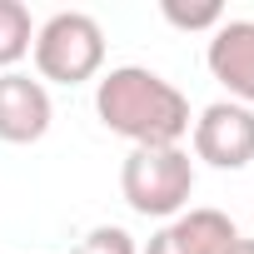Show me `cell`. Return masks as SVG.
Wrapping results in <instances>:
<instances>
[{
  "label": "cell",
  "instance_id": "8",
  "mask_svg": "<svg viewBox=\"0 0 254 254\" xmlns=\"http://www.w3.org/2000/svg\"><path fill=\"white\" fill-rule=\"evenodd\" d=\"M35 45V25H30V10L20 0H0V70H10L15 60H25Z\"/></svg>",
  "mask_w": 254,
  "mask_h": 254
},
{
  "label": "cell",
  "instance_id": "5",
  "mask_svg": "<svg viewBox=\"0 0 254 254\" xmlns=\"http://www.w3.org/2000/svg\"><path fill=\"white\" fill-rule=\"evenodd\" d=\"M234 239H239V229L224 209H185L155 229L145 254H229Z\"/></svg>",
  "mask_w": 254,
  "mask_h": 254
},
{
  "label": "cell",
  "instance_id": "6",
  "mask_svg": "<svg viewBox=\"0 0 254 254\" xmlns=\"http://www.w3.org/2000/svg\"><path fill=\"white\" fill-rule=\"evenodd\" d=\"M50 90L20 70L0 75V140L5 145H35L50 130Z\"/></svg>",
  "mask_w": 254,
  "mask_h": 254
},
{
  "label": "cell",
  "instance_id": "2",
  "mask_svg": "<svg viewBox=\"0 0 254 254\" xmlns=\"http://www.w3.org/2000/svg\"><path fill=\"white\" fill-rule=\"evenodd\" d=\"M120 194L145 219H175L194 194V160L180 145H135L120 165Z\"/></svg>",
  "mask_w": 254,
  "mask_h": 254
},
{
  "label": "cell",
  "instance_id": "9",
  "mask_svg": "<svg viewBox=\"0 0 254 254\" xmlns=\"http://www.w3.org/2000/svg\"><path fill=\"white\" fill-rule=\"evenodd\" d=\"M160 15L175 25V30H219L224 25V5L219 0H194V5H185V0H160Z\"/></svg>",
  "mask_w": 254,
  "mask_h": 254
},
{
  "label": "cell",
  "instance_id": "1",
  "mask_svg": "<svg viewBox=\"0 0 254 254\" xmlns=\"http://www.w3.org/2000/svg\"><path fill=\"white\" fill-rule=\"evenodd\" d=\"M95 115L130 145H180L190 135V100L180 85L145 65H115L95 85Z\"/></svg>",
  "mask_w": 254,
  "mask_h": 254
},
{
  "label": "cell",
  "instance_id": "10",
  "mask_svg": "<svg viewBox=\"0 0 254 254\" xmlns=\"http://www.w3.org/2000/svg\"><path fill=\"white\" fill-rule=\"evenodd\" d=\"M70 254H140V249H135V234H130V229H120V224H95Z\"/></svg>",
  "mask_w": 254,
  "mask_h": 254
},
{
  "label": "cell",
  "instance_id": "11",
  "mask_svg": "<svg viewBox=\"0 0 254 254\" xmlns=\"http://www.w3.org/2000/svg\"><path fill=\"white\" fill-rule=\"evenodd\" d=\"M229 254H254V239H234V249Z\"/></svg>",
  "mask_w": 254,
  "mask_h": 254
},
{
  "label": "cell",
  "instance_id": "3",
  "mask_svg": "<svg viewBox=\"0 0 254 254\" xmlns=\"http://www.w3.org/2000/svg\"><path fill=\"white\" fill-rule=\"evenodd\" d=\"M35 70L40 80L55 85H85L100 75L105 65V30L95 15L85 10H55L40 30H35Z\"/></svg>",
  "mask_w": 254,
  "mask_h": 254
},
{
  "label": "cell",
  "instance_id": "7",
  "mask_svg": "<svg viewBox=\"0 0 254 254\" xmlns=\"http://www.w3.org/2000/svg\"><path fill=\"white\" fill-rule=\"evenodd\" d=\"M204 65L234 105H254V20H224L209 35Z\"/></svg>",
  "mask_w": 254,
  "mask_h": 254
},
{
  "label": "cell",
  "instance_id": "4",
  "mask_svg": "<svg viewBox=\"0 0 254 254\" xmlns=\"http://www.w3.org/2000/svg\"><path fill=\"white\" fill-rule=\"evenodd\" d=\"M194 160L214 170H244L254 160V110L234 100H214L194 120Z\"/></svg>",
  "mask_w": 254,
  "mask_h": 254
}]
</instances>
